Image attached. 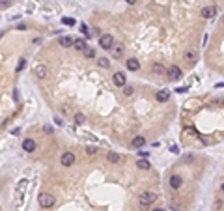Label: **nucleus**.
Wrapping results in <instances>:
<instances>
[{
  "label": "nucleus",
  "instance_id": "f257e3e1",
  "mask_svg": "<svg viewBox=\"0 0 224 211\" xmlns=\"http://www.w3.org/2000/svg\"><path fill=\"white\" fill-rule=\"evenodd\" d=\"M37 202H39V206H41V208L49 209V208H52V206H54L56 198H54V194H50V193H41V194H39V198H37Z\"/></svg>",
  "mask_w": 224,
  "mask_h": 211
},
{
  "label": "nucleus",
  "instance_id": "f03ea898",
  "mask_svg": "<svg viewBox=\"0 0 224 211\" xmlns=\"http://www.w3.org/2000/svg\"><path fill=\"white\" fill-rule=\"evenodd\" d=\"M155 200H157V194H155L153 191H146V193H142V194H140V198H138L140 206H151Z\"/></svg>",
  "mask_w": 224,
  "mask_h": 211
},
{
  "label": "nucleus",
  "instance_id": "7ed1b4c3",
  "mask_svg": "<svg viewBox=\"0 0 224 211\" xmlns=\"http://www.w3.org/2000/svg\"><path fill=\"white\" fill-rule=\"evenodd\" d=\"M99 45H101V49L108 50V49L114 45V37H112V34H103V36L99 37Z\"/></svg>",
  "mask_w": 224,
  "mask_h": 211
},
{
  "label": "nucleus",
  "instance_id": "20e7f679",
  "mask_svg": "<svg viewBox=\"0 0 224 211\" xmlns=\"http://www.w3.org/2000/svg\"><path fill=\"white\" fill-rule=\"evenodd\" d=\"M108 50H110L112 58H116V60H118V58H122V56H123V50H125V47H123V43H114V45H112Z\"/></svg>",
  "mask_w": 224,
  "mask_h": 211
},
{
  "label": "nucleus",
  "instance_id": "39448f33",
  "mask_svg": "<svg viewBox=\"0 0 224 211\" xmlns=\"http://www.w3.org/2000/svg\"><path fill=\"white\" fill-rule=\"evenodd\" d=\"M166 75H168V79H170V80H179L183 73H181V69H179L178 65H170V67L166 69Z\"/></svg>",
  "mask_w": 224,
  "mask_h": 211
},
{
  "label": "nucleus",
  "instance_id": "423d86ee",
  "mask_svg": "<svg viewBox=\"0 0 224 211\" xmlns=\"http://www.w3.org/2000/svg\"><path fill=\"white\" fill-rule=\"evenodd\" d=\"M34 75H36L37 79H45V77L49 75V69H47V65H43V64H37V65H34Z\"/></svg>",
  "mask_w": 224,
  "mask_h": 211
},
{
  "label": "nucleus",
  "instance_id": "0eeeda50",
  "mask_svg": "<svg viewBox=\"0 0 224 211\" xmlns=\"http://www.w3.org/2000/svg\"><path fill=\"white\" fill-rule=\"evenodd\" d=\"M22 150H24L26 153H32V151H36V150H37V144H36V140H32V138H24V140H22Z\"/></svg>",
  "mask_w": 224,
  "mask_h": 211
},
{
  "label": "nucleus",
  "instance_id": "6e6552de",
  "mask_svg": "<svg viewBox=\"0 0 224 211\" xmlns=\"http://www.w3.org/2000/svg\"><path fill=\"white\" fill-rule=\"evenodd\" d=\"M217 15V7L215 6H206V7H202V17L204 19H213Z\"/></svg>",
  "mask_w": 224,
  "mask_h": 211
},
{
  "label": "nucleus",
  "instance_id": "1a4fd4ad",
  "mask_svg": "<svg viewBox=\"0 0 224 211\" xmlns=\"http://www.w3.org/2000/svg\"><path fill=\"white\" fill-rule=\"evenodd\" d=\"M60 163H62L64 166H71V165L75 163V155H73L71 151H65V153L60 157Z\"/></svg>",
  "mask_w": 224,
  "mask_h": 211
},
{
  "label": "nucleus",
  "instance_id": "9d476101",
  "mask_svg": "<svg viewBox=\"0 0 224 211\" xmlns=\"http://www.w3.org/2000/svg\"><path fill=\"white\" fill-rule=\"evenodd\" d=\"M125 82H127V77H125V73H122V71H116V73H114V84H116V86H125Z\"/></svg>",
  "mask_w": 224,
  "mask_h": 211
},
{
  "label": "nucleus",
  "instance_id": "9b49d317",
  "mask_svg": "<svg viewBox=\"0 0 224 211\" xmlns=\"http://www.w3.org/2000/svg\"><path fill=\"white\" fill-rule=\"evenodd\" d=\"M155 99H157L159 103H166V101L170 99V92H168V90H157Z\"/></svg>",
  "mask_w": 224,
  "mask_h": 211
},
{
  "label": "nucleus",
  "instance_id": "f8f14e48",
  "mask_svg": "<svg viewBox=\"0 0 224 211\" xmlns=\"http://www.w3.org/2000/svg\"><path fill=\"white\" fill-rule=\"evenodd\" d=\"M73 41H75V39H73L71 36H62V37L58 39V43H60L64 49H69V47H73Z\"/></svg>",
  "mask_w": 224,
  "mask_h": 211
},
{
  "label": "nucleus",
  "instance_id": "ddd939ff",
  "mask_svg": "<svg viewBox=\"0 0 224 211\" xmlns=\"http://www.w3.org/2000/svg\"><path fill=\"white\" fill-rule=\"evenodd\" d=\"M125 65H127V69H129V71H138V69H140V62H138L136 58L127 60V62H125Z\"/></svg>",
  "mask_w": 224,
  "mask_h": 211
},
{
  "label": "nucleus",
  "instance_id": "4468645a",
  "mask_svg": "<svg viewBox=\"0 0 224 211\" xmlns=\"http://www.w3.org/2000/svg\"><path fill=\"white\" fill-rule=\"evenodd\" d=\"M151 71H153V75H166V67L163 64H159V62H155L151 65Z\"/></svg>",
  "mask_w": 224,
  "mask_h": 211
},
{
  "label": "nucleus",
  "instance_id": "2eb2a0df",
  "mask_svg": "<svg viewBox=\"0 0 224 211\" xmlns=\"http://www.w3.org/2000/svg\"><path fill=\"white\" fill-rule=\"evenodd\" d=\"M181 185H183L181 176H172V178H170V187H172V189H179Z\"/></svg>",
  "mask_w": 224,
  "mask_h": 211
},
{
  "label": "nucleus",
  "instance_id": "dca6fc26",
  "mask_svg": "<svg viewBox=\"0 0 224 211\" xmlns=\"http://www.w3.org/2000/svg\"><path fill=\"white\" fill-rule=\"evenodd\" d=\"M144 144H146V138H144V137H135V138L131 140V146H133V148H142Z\"/></svg>",
  "mask_w": 224,
  "mask_h": 211
},
{
  "label": "nucleus",
  "instance_id": "f3484780",
  "mask_svg": "<svg viewBox=\"0 0 224 211\" xmlns=\"http://www.w3.org/2000/svg\"><path fill=\"white\" fill-rule=\"evenodd\" d=\"M73 47H75L77 50H80V52H82L88 45H86V41H84V39H75V41H73Z\"/></svg>",
  "mask_w": 224,
  "mask_h": 211
},
{
  "label": "nucleus",
  "instance_id": "a211bd4d",
  "mask_svg": "<svg viewBox=\"0 0 224 211\" xmlns=\"http://www.w3.org/2000/svg\"><path fill=\"white\" fill-rule=\"evenodd\" d=\"M107 159H108L110 163H120V161H122V155H120V153H116V151H108Z\"/></svg>",
  "mask_w": 224,
  "mask_h": 211
},
{
  "label": "nucleus",
  "instance_id": "6ab92c4d",
  "mask_svg": "<svg viewBox=\"0 0 224 211\" xmlns=\"http://www.w3.org/2000/svg\"><path fill=\"white\" fill-rule=\"evenodd\" d=\"M136 166H138L140 170H150V168H151L150 161H146V159H138V161H136Z\"/></svg>",
  "mask_w": 224,
  "mask_h": 211
},
{
  "label": "nucleus",
  "instance_id": "aec40b11",
  "mask_svg": "<svg viewBox=\"0 0 224 211\" xmlns=\"http://www.w3.org/2000/svg\"><path fill=\"white\" fill-rule=\"evenodd\" d=\"M183 58H185V62H187V60H189V62H196V52L189 49V50H185V54H183Z\"/></svg>",
  "mask_w": 224,
  "mask_h": 211
},
{
  "label": "nucleus",
  "instance_id": "412c9836",
  "mask_svg": "<svg viewBox=\"0 0 224 211\" xmlns=\"http://www.w3.org/2000/svg\"><path fill=\"white\" fill-rule=\"evenodd\" d=\"M97 64L101 65V67H110V62H108V58H97Z\"/></svg>",
  "mask_w": 224,
  "mask_h": 211
},
{
  "label": "nucleus",
  "instance_id": "4be33fe9",
  "mask_svg": "<svg viewBox=\"0 0 224 211\" xmlns=\"http://www.w3.org/2000/svg\"><path fill=\"white\" fill-rule=\"evenodd\" d=\"M24 67H26V60H24V58H21V60H19V64H17V67H15V71H17V73H21Z\"/></svg>",
  "mask_w": 224,
  "mask_h": 211
},
{
  "label": "nucleus",
  "instance_id": "5701e85b",
  "mask_svg": "<svg viewBox=\"0 0 224 211\" xmlns=\"http://www.w3.org/2000/svg\"><path fill=\"white\" fill-rule=\"evenodd\" d=\"M133 94H135V88H133V86H123V95H125V97H131Z\"/></svg>",
  "mask_w": 224,
  "mask_h": 211
},
{
  "label": "nucleus",
  "instance_id": "b1692460",
  "mask_svg": "<svg viewBox=\"0 0 224 211\" xmlns=\"http://www.w3.org/2000/svg\"><path fill=\"white\" fill-rule=\"evenodd\" d=\"M82 52H84V56H86V58H93V56H95V52H93V49H90V47H86V49H84Z\"/></svg>",
  "mask_w": 224,
  "mask_h": 211
},
{
  "label": "nucleus",
  "instance_id": "393cba45",
  "mask_svg": "<svg viewBox=\"0 0 224 211\" xmlns=\"http://www.w3.org/2000/svg\"><path fill=\"white\" fill-rule=\"evenodd\" d=\"M84 122H86V116H84V114H77V116H75V123L80 125V123H84Z\"/></svg>",
  "mask_w": 224,
  "mask_h": 211
},
{
  "label": "nucleus",
  "instance_id": "a878e982",
  "mask_svg": "<svg viewBox=\"0 0 224 211\" xmlns=\"http://www.w3.org/2000/svg\"><path fill=\"white\" fill-rule=\"evenodd\" d=\"M11 6V0H0V9H6Z\"/></svg>",
  "mask_w": 224,
  "mask_h": 211
},
{
  "label": "nucleus",
  "instance_id": "bb28decb",
  "mask_svg": "<svg viewBox=\"0 0 224 211\" xmlns=\"http://www.w3.org/2000/svg\"><path fill=\"white\" fill-rule=\"evenodd\" d=\"M86 151H88L90 155H93V153H97V148H95V146H88V148H86Z\"/></svg>",
  "mask_w": 224,
  "mask_h": 211
},
{
  "label": "nucleus",
  "instance_id": "cd10ccee",
  "mask_svg": "<svg viewBox=\"0 0 224 211\" xmlns=\"http://www.w3.org/2000/svg\"><path fill=\"white\" fill-rule=\"evenodd\" d=\"M64 24H67V26H73V24H75V21H73V19H67V17H65V19H64Z\"/></svg>",
  "mask_w": 224,
  "mask_h": 211
},
{
  "label": "nucleus",
  "instance_id": "c85d7f7f",
  "mask_svg": "<svg viewBox=\"0 0 224 211\" xmlns=\"http://www.w3.org/2000/svg\"><path fill=\"white\" fill-rule=\"evenodd\" d=\"M80 30H82V32H84V34H86V36H90V32H88V28H86V24H84V22H82V24H80Z\"/></svg>",
  "mask_w": 224,
  "mask_h": 211
},
{
  "label": "nucleus",
  "instance_id": "c756f323",
  "mask_svg": "<svg viewBox=\"0 0 224 211\" xmlns=\"http://www.w3.org/2000/svg\"><path fill=\"white\" fill-rule=\"evenodd\" d=\"M170 151H172V153H179V148H178V146H172Z\"/></svg>",
  "mask_w": 224,
  "mask_h": 211
},
{
  "label": "nucleus",
  "instance_id": "7c9ffc66",
  "mask_svg": "<svg viewBox=\"0 0 224 211\" xmlns=\"http://www.w3.org/2000/svg\"><path fill=\"white\" fill-rule=\"evenodd\" d=\"M17 30H26V24H24V22H22V24H19V26H17Z\"/></svg>",
  "mask_w": 224,
  "mask_h": 211
},
{
  "label": "nucleus",
  "instance_id": "2f4dec72",
  "mask_svg": "<svg viewBox=\"0 0 224 211\" xmlns=\"http://www.w3.org/2000/svg\"><path fill=\"white\" fill-rule=\"evenodd\" d=\"M125 2H127V4H131V6H133V4H136V0H125Z\"/></svg>",
  "mask_w": 224,
  "mask_h": 211
},
{
  "label": "nucleus",
  "instance_id": "473e14b6",
  "mask_svg": "<svg viewBox=\"0 0 224 211\" xmlns=\"http://www.w3.org/2000/svg\"><path fill=\"white\" fill-rule=\"evenodd\" d=\"M153 211H164V209H161V208H157V209H153Z\"/></svg>",
  "mask_w": 224,
  "mask_h": 211
},
{
  "label": "nucleus",
  "instance_id": "72a5a7b5",
  "mask_svg": "<svg viewBox=\"0 0 224 211\" xmlns=\"http://www.w3.org/2000/svg\"><path fill=\"white\" fill-rule=\"evenodd\" d=\"M221 191H222V193H224V183H222V187H221Z\"/></svg>",
  "mask_w": 224,
  "mask_h": 211
}]
</instances>
